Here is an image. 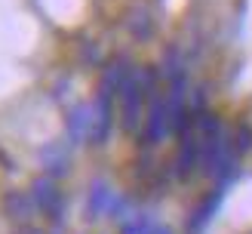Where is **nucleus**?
<instances>
[{
  "mask_svg": "<svg viewBox=\"0 0 252 234\" xmlns=\"http://www.w3.org/2000/svg\"><path fill=\"white\" fill-rule=\"evenodd\" d=\"M34 197H37V203H40V206H49V209L59 206L56 194H53V185H49L46 179L43 182H34Z\"/></svg>",
  "mask_w": 252,
  "mask_h": 234,
  "instance_id": "1",
  "label": "nucleus"
}]
</instances>
